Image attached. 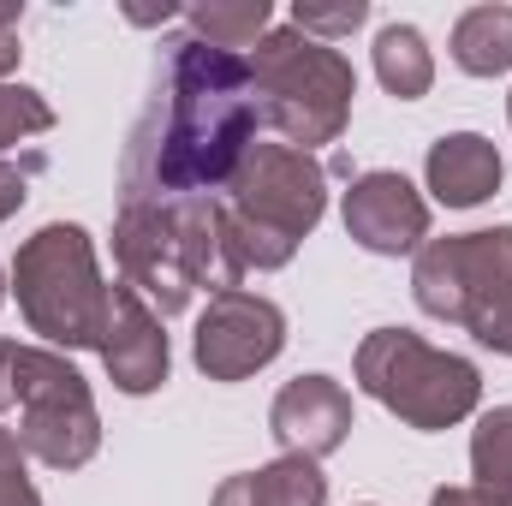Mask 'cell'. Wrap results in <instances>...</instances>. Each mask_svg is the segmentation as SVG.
<instances>
[{
	"mask_svg": "<svg viewBox=\"0 0 512 506\" xmlns=\"http://www.w3.org/2000/svg\"><path fill=\"white\" fill-rule=\"evenodd\" d=\"M251 60L173 36L155 66V90L131 126L120 197H209L221 191L256 143Z\"/></svg>",
	"mask_w": 512,
	"mask_h": 506,
	"instance_id": "1",
	"label": "cell"
},
{
	"mask_svg": "<svg viewBox=\"0 0 512 506\" xmlns=\"http://www.w3.org/2000/svg\"><path fill=\"white\" fill-rule=\"evenodd\" d=\"M114 262H120V280L161 316H179L209 280H221L227 292L221 203L215 197H120Z\"/></svg>",
	"mask_w": 512,
	"mask_h": 506,
	"instance_id": "2",
	"label": "cell"
},
{
	"mask_svg": "<svg viewBox=\"0 0 512 506\" xmlns=\"http://www.w3.org/2000/svg\"><path fill=\"white\" fill-rule=\"evenodd\" d=\"M251 84L262 126H274L292 149H322L352 120L358 72L334 42H316L304 30H268L251 54Z\"/></svg>",
	"mask_w": 512,
	"mask_h": 506,
	"instance_id": "3",
	"label": "cell"
},
{
	"mask_svg": "<svg viewBox=\"0 0 512 506\" xmlns=\"http://www.w3.org/2000/svg\"><path fill=\"white\" fill-rule=\"evenodd\" d=\"M12 292H18V310H24L30 334H42L54 352L102 346L108 280L96 268V245H90L84 227L48 221L42 233H30L12 256Z\"/></svg>",
	"mask_w": 512,
	"mask_h": 506,
	"instance_id": "4",
	"label": "cell"
},
{
	"mask_svg": "<svg viewBox=\"0 0 512 506\" xmlns=\"http://www.w3.org/2000/svg\"><path fill=\"white\" fill-rule=\"evenodd\" d=\"M358 387L370 399H382L405 429H423V435L465 423L477 411V399H483V376H477L471 358L441 352V346H429L411 328L364 334V346H358Z\"/></svg>",
	"mask_w": 512,
	"mask_h": 506,
	"instance_id": "5",
	"label": "cell"
},
{
	"mask_svg": "<svg viewBox=\"0 0 512 506\" xmlns=\"http://www.w3.org/2000/svg\"><path fill=\"white\" fill-rule=\"evenodd\" d=\"M18 447L42 459L48 471H78L102 447V417L90 399V381L78 376L54 346L18 352Z\"/></svg>",
	"mask_w": 512,
	"mask_h": 506,
	"instance_id": "6",
	"label": "cell"
},
{
	"mask_svg": "<svg viewBox=\"0 0 512 506\" xmlns=\"http://www.w3.org/2000/svg\"><path fill=\"white\" fill-rule=\"evenodd\" d=\"M411 292H417L423 316L471 328L483 310H495L512 292V227L429 239L411 268Z\"/></svg>",
	"mask_w": 512,
	"mask_h": 506,
	"instance_id": "7",
	"label": "cell"
},
{
	"mask_svg": "<svg viewBox=\"0 0 512 506\" xmlns=\"http://www.w3.org/2000/svg\"><path fill=\"white\" fill-rule=\"evenodd\" d=\"M227 191H233L227 209L251 215L256 227H268V233H280L292 245L304 233H316V221L328 209V173H322V161L304 155V149H292V143H251L245 161H239V173L227 179Z\"/></svg>",
	"mask_w": 512,
	"mask_h": 506,
	"instance_id": "8",
	"label": "cell"
},
{
	"mask_svg": "<svg viewBox=\"0 0 512 506\" xmlns=\"http://www.w3.org/2000/svg\"><path fill=\"white\" fill-rule=\"evenodd\" d=\"M286 346V316L274 298L245 292V286H227L209 298V310L197 316V334H191V358L209 381H245L262 364H274Z\"/></svg>",
	"mask_w": 512,
	"mask_h": 506,
	"instance_id": "9",
	"label": "cell"
},
{
	"mask_svg": "<svg viewBox=\"0 0 512 506\" xmlns=\"http://www.w3.org/2000/svg\"><path fill=\"white\" fill-rule=\"evenodd\" d=\"M346 233L370 256L423 251L429 239V203L405 173H364L346 191Z\"/></svg>",
	"mask_w": 512,
	"mask_h": 506,
	"instance_id": "10",
	"label": "cell"
},
{
	"mask_svg": "<svg viewBox=\"0 0 512 506\" xmlns=\"http://www.w3.org/2000/svg\"><path fill=\"white\" fill-rule=\"evenodd\" d=\"M102 364L108 381L120 393H155L167 370H173V352H167V334H161V316L131 292L126 280L108 286V322H102Z\"/></svg>",
	"mask_w": 512,
	"mask_h": 506,
	"instance_id": "11",
	"label": "cell"
},
{
	"mask_svg": "<svg viewBox=\"0 0 512 506\" xmlns=\"http://www.w3.org/2000/svg\"><path fill=\"white\" fill-rule=\"evenodd\" d=\"M268 429L286 453L298 459H328L346 447L352 435V393L334 376H298L274 393V411H268Z\"/></svg>",
	"mask_w": 512,
	"mask_h": 506,
	"instance_id": "12",
	"label": "cell"
},
{
	"mask_svg": "<svg viewBox=\"0 0 512 506\" xmlns=\"http://www.w3.org/2000/svg\"><path fill=\"white\" fill-rule=\"evenodd\" d=\"M423 179L435 191V203L447 209H477L501 191V149L483 137V131H453L441 143H429V161H423Z\"/></svg>",
	"mask_w": 512,
	"mask_h": 506,
	"instance_id": "13",
	"label": "cell"
},
{
	"mask_svg": "<svg viewBox=\"0 0 512 506\" xmlns=\"http://www.w3.org/2000/svg\"><path fill=\"white\" fill-rule=\"evenodd\" d=\"M453 66L471 78L512 72V6H471L453 24Z\"/></svg>",
	"mask_w": 512,
	"mask_h": 506,
	"instance_id": "14",
	"label": "cell"
},
{
	"mask_svg": "<svg viewBox=\"0 0 512 506\" xmlns=\"http://www.w3.org/2000/svg\"><path fill=\"white\" fill-rule=\"evenodd\" d=\"M376 78H382L387 96H399V102L429 96L435 54H429V42H423L417 24H382V36H376Z\"/></svg>",
	"mask_w": 512,
	"mask_h": 506,
	"instance_id": "15",
	"label": "cell"
},
{
	"mask_svg": "<svg viewBox=\"0 0 512 506\" xmlns=\"http://www.w3.org/2000/svg\"><path fill=\"white\" fill-rule=\"evenodd\" d=\"M292 239H280V233H268V227H256L251 215H239V209H227L221 203V268H227V286H239L245 274H268V268H286L292 262Z\"/></svg>",
	"mask_w": 512,
	"mask_h": 506,
	"instance_id": "16",
	"label": "cell"
},
{
	"mask_svg": "<svg viewBox=\"0 0 512 506\" xmlns=\"http://www.w3.org/2000/svg\"><path fill=\"white\" fill-rule=\"evenodd\" d=\"M185 18H191V36L197 42L239 54V48H256L268 36L274 6L268 0H197V6H185Z\"/></svg>",
	"mask_w": 512,
	"mask_h": 506,
	"instance_id": "17",
	"label": "cell"
},
{
	"mask_svg": "<svg viewBox=\"0 0 512 506\" xmlns=\"http://www.w3.org/2000/svg\"><path fill=\"white\" fill-rule=\"evenodd\" d=\"M471 489L489 506H512V405H495L471 429Z\"/></svg>",
	"mask_w": 512,
	"mask_h": 506,
	"instance_id": "18",
	"label": "cell"
},
{
	"mask_svg": "<svg viewBox=\"0 0 512 506\" xmlns=\"http://www.w3.org/2000/svg\"><path fill=\"white\" fill-rule=\"evenodd\" d=\"M251 483V506H328V477L316 459H298V453H280L274 465L245 471Z\"/></svg>",
	"mask_w": 512,
	"mask_h": 506,
	"instance_id": "19",
	"label": "cell"
},
{
	"mask_svg": "<svg viewBox=\"0 0 512 506\" xmlns=\"http://www.w3.org/2000/svg\"><path fill=\"white\" fill-rule=\"evenodd\" d=\"M48 126H54V108H48L42 90L0 84V149H12V143H24V137H36V131H48Z\"/></svg>",
	"mask_w": 512,
	"mask_h": 506,
	"instance_id": "20",
	"label": "cell"
},
{
	"mask_svg": "<svg viewBox=\"0 0 512 506\" xmlns=\"http://www.w3.org/2000/svg\"><path fill=\"white\" fill-rule=\"evenodd\" d=\"M370 18V6L364 0H346V6H292V30H304V36H316V42H334V36H352L358 24Z\"/></svg>",
	"mask_w": 512,
	"mask_h": 506,
	"instance_id": "21",
	"label": "cell"
},
{
	"mask_svg": "<svg viewBox=\"0 0 512 506\" xmlns=\"http://www.w3.org/2000/svg\"><path fill=\"white\" fill-rule=\"evenodd\" d=\"M24 447H18V435L12 429H0V506H42L36 495V483L24 477Z\"/></svg>",
	"mask_w": 512,
	"mask_h": 506,
	"instance_id": "22",
	"label": "cell"
},
{
	"mask_svg": "<svg viewBox=\"0 0 512 506\" xmlns=\"http://www.w3.org/2000/svg\"><path fill=\"white\" fill-rule=\"evenodd\" d=\"M471 340L489 346V352H501V358H512V292L495 304V310H483V316L471 322Z\"/></svg>",
	"mask_w": 512,
	"mask_h": 506,
	"instance_id": "23",
	"label": "cell"
},
{
	"mask_svg": "<svg viewBox=\"0 0 512 506\" xmlns=\"http://www.w3.org/2000/svg\"><path fill=\"white\" fill-rule=\"evenodd\" d=\"M18 12H24L18 0H0V78H6V72L18 66V54H24V48H18Z\"/></svg>",
	"mask_w": 512,
	"mask_h": 506,
	"instance_id": "24",
	"label": "cell"
},
{
	"mask_svg": "<svg viewBox=\"0 0 512 506\" xmlns=\"http://www.w3.org/2000/svg\"><path fill=\"white\" fill-rule=\"evenodd\" d=\"M24 197H30V179H24V167L0 161V221H12V215L24 209Z\"/></svg>",
	"mask_w": 512,
	"mask_h": 506,
	"instance_id": "25",
	"label": "cell"
},
{
	"mask_svg": "<svg viewBox=\"0 0 512 506\" xmlns=\"http://www.w3.org/2000/svg\"><path fill=\"white\" fill-rule=\"evenodd\" d=\"M18 340H0V411H12L18 405Z\"/></svg>",
	"mask_w": 512,
	"mask_h": 506,
	"instance_id": "26",
	"label": "cell"
},
{
	"mask_svg": "<svg viewBox=\"0 0 512 506\" xmlns=\"http://www.w3.org/2000/svg\"><path fill=\"white\" fill-rule=\"evenodd\" d=\"M209 506H251V483H245V477H227V483L215 489V501H209Z\"/></svg>",
	"mask_w": 512,
	"mask_h": 506,
	"instance_id": "27",
	"label": "cell"
},
{
	"mask_svg": "<svg viewBox=\"0 0 512 506\" xmlns=\"http://www.w3.org/2000/svg\"><path fill=\"white\" fill-rule=\"evenodd\" d=\"M429 506H489V501H483L477 489H459V483H453V489H435V495H429Z\"/></svg>",
	"mask_w": 512,
	"mask_h": 506,
	"instance_id": "28",
	"label": "cell"
},
{
	"mask_svg": "<svg viewBox=\"0 0 512 506\" xmlns=\"http://www.w3.org/2000/svg\"><path fill=\"white\" fill-rule=\"evenodd\" d=\"M0 304H6V268H0Z\"/></svg>",
	"mask_w": 512,
	"mask_h": 506,
	"instance_id": "29",
	"label": "cell"
},
{
	"mask_svg": "<svg viewBox=\"0 0 512 506\" xmlns=\"http://www.w3.org/2000/svg\"><path fill=\"white\" fill-rule=\"evenodd\" d=\"M507 114H512V96H507Z\"/></svg>",
	"mask_w": 512,
	"mask_h": 506,
	"instance_id": "30",
	"label": "cell"
}]
</instances>
